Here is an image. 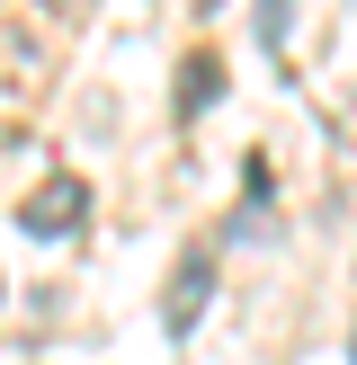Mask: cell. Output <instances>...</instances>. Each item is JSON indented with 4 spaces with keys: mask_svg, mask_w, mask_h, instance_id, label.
Returning <instances> with one entry per match:
<instances>
[{
    "mask_svg": "<svg viewBox=\"0 0 357 365\" xmlns=\"http://www.w3.org/2000/svg\"><path fill=\"white\" fill-rule=\"evenodd\" d=\"M348 356H357V339H348Z\"/></svg>",
    "mask_w": 357,
    "mask_h": 365,
    "instance_id": "5",
    "label": "cell"
},
{
    "mask_svg": "<svg viewBox=\"0 0 357 365\" xmlns=\"http://www.w3.org/2000/svg\"><path fill=\"white\" fill-rule=\"evenodd\" d=\"M81 223H89V178L81 170H45L27 187V205H18V232L27 241H71Z\"/></svg>",
    "mask_w": 357,
    "mask_h": 365,
    "instance_id": "1",
    "label": "cell"
},
{
    "mask_svg": "<svg viewBox=\"0 0 357 365\" xmlns=\"http://www.w3.org/2000/svg\"><path fill=\"white\" fill-rule=\"evenodd\" d=\"M214 303V250H188V259L170 267V294H161V321L170 330H196V312Z\"/></svg>",
    "mask_w": 357,
    "mask_h": 365,
    "instance_id": "3",
    "label": "cell"
},
{
    "mask_svg": "<svg viewBox=\"0 0 357 365\" xmlns=\"http://www.w3.org/2000/svg\"><path fill=\"white\" fill-rule=\"evenodd\" d=\"M214 98H223V53H188V71H178L170 107H178V116H206Z\"/></svg>",
    "mask_w": 357,
    "mask_h": 365,
    "instance_id": "4",
    "label": "cell"
},
{
    "mask_svg": "<svg viewBox=\"0 0 357 365\" xmlns=\"http://www.w3.org/2000/svg\"><path fill=\"white\" fill-rule=\"evenodd\" d=\"M36 71H45L36 36H27V27H9V36H0V134H18V125L36 116V89H45Z\"/></svg>",
    "mask_w": 357,
    "mask_h": 365,
    "instance_id": "2",
    "label": "cell"
}]
</instances>
